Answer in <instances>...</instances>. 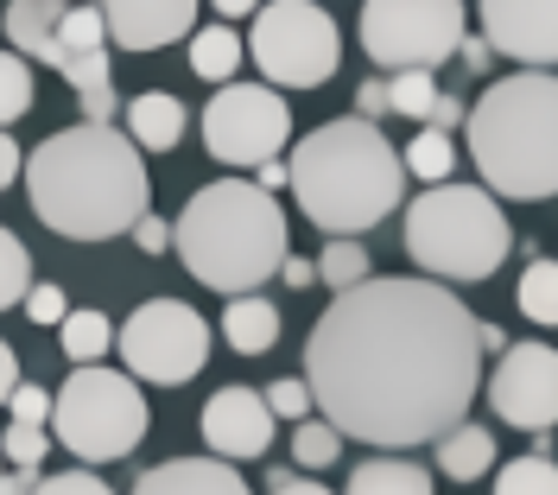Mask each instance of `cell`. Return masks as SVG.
<instances>
[{"label":"cell","mask_w":558,"mask_h":495,"mask_svg":"<svg viewBox=\"0 0 558 495\" xmlns=\"http://www.w3.org/2000/svg\"><path fill=\"white\" fill-rule=\"evenodd\" d=\"M305 382L343 438L413 451L470 420L483 324L445 280H368L337 292L305 337Z\"/></svg>","instance_id":"6da1fadb"},{"label":"cell","mask_w":558,"mask_h":495,"mask_svg":"<svg viewBox=\"0 0 558 495\" xmlns=\"http://www.w3.org/2000/svg\"><path fill=\"white\" fill-rule=\"evenodd\" d=\"M26 197L51 236L108 242L146 216L153 184H146L140 146L114 134V121H83V128H58L51 141L26 153Z\"/></svg>","instance_id":"7a4b0ae2"},{"label":"cell","mask_w":558,"mask_h":495,"mask_svg":"<svg viewBox=\"0 0 558 495\" xmlns=\"http://www.w3.org/2000/svg\"><path fill=\"white\" fill-rule=\"evenodd\" d=\"M292 204L324 236H362L407 204V159L375 121L343 114L292 146Z\"/></svg>","instance_id":"3957f363"},{"label":"cell","mask_w":558,"mask_h":495,"mask_svg":"<svg viewBox=\"0 0 558 495\" xmlns=\"http://www.w3.org/2000/svg\"><path fill=\"white\" fill-rule=\"evenodd\" d=\"M172 247L191 267V280L235 299V292H260L286 267L292 236H286V210L274 204V191L247 178H216L172 222Z\"/></svg>","instance_id":"277c9868"},{"label":"cell","mask_w":558,"mask_h":495,"mask_svg":"<svg viewBox=\"0 0 558 495\" xmlns=\"http://www.w3.org/2000/svg\"><path fill=\"white\" fill-rule=\"evenodd\" d=\"M470 159L495 197H558V76L514 71L470 102Z\"/></svg>","instance_id":"5b68a950"},{"label":"cell","mask_w":558,"mask_h":495,"mask_svg":"<svg viewBox=\"0 0 558 495\" xmlns=\"http://www.w3.org/2000/svg\"><path fill=\"white\" fill-rule=\"evenodd\" d=\"M514 247V229L495 204L488 184H432L407 204V254L418 261L425 280L476 286L488 280Z\"/></svg>","instance_id":"8992f818"},{"label":"cell","mask_w":558,"mask_h":495,"mask_svg":"<svg viewBox=\"0 0 558 495\" xmlns=\"http://www.w3.org/2000/svg\"><path fill=\"white\" fill-rule=\"evenodd\" d=\"M0 33L13 51H33L38 64L64 76L89 121H114V64H108L102 7H64V0H7Z\"/></svg>","instance_id":"52a82bcc"},{"label":"cell","mask_w":558,"mask_h":495,"mask_svg":"<svg viewBox=\"0 0 558 495\" xmlns=\"http://www.w3.org/2000/svg\"><path fill=\"white\" fill-rule=\"evenodd\" d=\"M51 438L83 463H114L146 438V394L134 375L83 362L51 400Z\"/></svg>","instance_id":"ba28073f"},{"label":"cell","mask_w":558,"mask_h":495,"mask_svg":"<svg viewBox=\"0 0 558 495\" xmlns=\"http://www.w3.org/2000/svg\"><path fill=\"white\" fill-rule=\"evenodd\" d=\"M247 58L260 64V83L274 89H317L343 64V33L317 0H260Z\"/></svg>","instance_id":"9c48e42d"},{"label":"cell","mask_w":558,"mask_h":495,"mask_svg":"<svg viewBox=\"0 0 558 495\" xmlns=\"http://www.w3.org/2000/svg\"><path fill=\"white\" fill-rule=\"evenodd\" d=\"M463 45V0H362V51L393 71H438Z\"/></svg>","instance_id":"30bf717a"},{"label":"cell","mask_w":558,"mask_h":495,"mask_svg":"<svg viewBox=\"0 0 558 495\" xmlns=\"http://www.w3.org/2000/svg\"><path fill=\"white\" fill-rule=\"evenodd\" d=\"M114 343H121V362H128L134 382L184 388L209 362V324L184 299H146V305H134V318L121 324Z\"/></svg>","instance_id":"8fae6325"},{"label":"cell","mask_w":558,"mask_h":495,"mask_svg":"<svg viewBox=\"0 0 558 495\" xmlns=\"http://www.w3.org/2000/svg\"><path fill=\"white\" fill-rule=\"evenodd\" d=\"M292 141V102L274 83H222L204 108V146L222 166H267Z\"/></svg>","instance_id":"7c38bea8"},{"label":"cell","mask_w":558,"mask_h":495,"mask_svg":"<svg viewBox=\"0 0 558 495\" xmlns=\"http://www.w3.org/2000/svg\"><path fill=\"white\" fill-rule=\"evenodd\" d=\"M488 407L508 425L546 438L558 425V350H546V343H508L501 369L488 375Z\"/></svg>","instance_id":"4fadbf2b"},{"label":"cell","mask_w":558,"mask_h":495,"mask_svg":"<svg viewBox=\"0 0 558 495\" xmlns=\"http://www.w3.org/2000/svg\"><path fill=\"white\" fill-rule=\"evenodd\" d=\"M483 7V38L526 71L558 64V0H476Z\"/></svg>","instance_id":"5bb4252c"},{"label":"cell","mask_w":558,"mask_h":495,"mask_svg":"<svg viewBox=\"0 0 558 495\" xmlns=\"http://www.w3.org/2000/svg\"><path fill=\"white\" fill-rule=\"evenodd\" d=\"M204 445L209 458H267L274 445V407L254 388H216L204 400Z\"/></svg>","instance_id":"9a60e30c"},{"label":"cell","mask_w":558,"mask_h":495,"mask_svg":"<svg viewBox=\"0 0 558 495\" xmlns=\"http://www.w3.org/2000/svg\"><path fill=\"white\" fill-rule=\"evenodd\" d=\"M197 7L204 0H102V20L121 51H166L197 33Z\"/></svg>","instance_id":"2e32d148"},{"label":"cell","mask_w":558,"mask_h":495,"mask_svg":"<svg viewBox=\"0 0 558 495\" xmlns=\"http://www.w3.org/2000/svg\"><path fill=\"white\" fill-rule=\"evenodd\" d=\"M134 495H254V490L229 458H172L159 470H146Z\"/></svg>","instance_id":"e0dca14e"},{"label":"cell","mask_w":558,"mask_h":495,"mask_svg":"<svg viewBox=\"0 0 558 495\" xmlns=\"http://www.w3.org/2000/svg\"><path fill=\"white\" fill-rule=\"evenodd\" d=\"M184 102H178L172 89H140L134 102H128V141L140 153H172L184 141Z\"/></svg>","instance_id":"ac0fdd59"},{"label":"cell","mask_w":558,"mask_h":495,"mask_svg":"<svg viewBox=\"0 0 558 495\" xmlns=\"http://www.w3.org/2000/svg\"><path fill=\"white\" fill-rule=\"evenodd\" d=\"M222 343L235 355H267L279 343V305H267L260 292H235V305L222 312Z\"/></svg>","instance_id":"d6986e66"},{"label":"cell","mask_w":558,"mask_h":495,"mask_svg":"<svg viewBox=\"0 0 558 495\" xmlns=\"http://www.w3.org/2000/svg\"><path fill=\"white\" fill-rule=\"evenodd\" d=\"M432 451H438V470L451 483H476V476L495 470V438H488V425H470V420H457L445 438H432Z\"/></svg>","instance_id":"ffe728a7"},{"label":"cell","mask_w":558,"mask_h":495,"mask_svg":"<svg viewBox=\"0 0 558 495\" xmlns=\"http://www.w3.org/2000/svg\"><path fill=\"white\" fill-rule=\"evenodd\" d=\"M343 495H432V470L413 458H368L349 470Z\"/></svg>","instance_id":"44dd1931"},{"label":"cell","mask_w":558,"mask_h":495,"mask_svg":"<svg viewBox=\"0 0 558 495\" xmlns=\"http://www.w3.org/2000/svg\"><path fill=\"white\" fill-rule=\"evenodd\" d=\"M242 38L229 33V26H197L191 33V71L204 76V83H229L235 76V64H242Z\"/></svg>","instance_id":"7402d4cb"},{"label":"cell","mask_w":558,"mask_h":495,"mask_svg":"<svg viewBox=\"0 0 558 495\" xmlns=\"http://www.w3.org/2000/svg\"><path fill=\"white\" fill-rule=\"evenodd\" d=\"M514 305L533 324H558V261H526L521 286H514Z\"/></svg>","instance_id":"603a6c76"},{"label":"cell","mask_w":558,"mask_h":495,"mask_svg":"<svg viewBox=\"0 0 558 495\" xmlns=\"http://www.w3.org/2000/svg\"><path fill=\"white\" fill-rule=\"evenodd\" d=\"M400 159H407V172H413V178H425V184H445V178H451V166H457V146H451V134H445V128H418L413 146H400Z\"/></svg>","instance_id":"cb8c5ba5"},{"label":"cell","mask_w":558,"mask_h":495,"mask_svg":"<svg viewBox=\"0 0 558 495\" xmlns=\"http://www.w3.org/2000/svg\"><path fill=\"white\" fill-rule=\"evenodd\" d=\"M438 96H445V89H438L432 71H393L387 76V102H393V114H407V121H418V128L432 121Z\"/></svg>","instance_id":"d4e9b609"},{"label":"cell","mask_w":558,"mask_h":495,"mask_svg":"<svg viewBox=\"0 0 558 495\" xmlns=\"http://www.w3.org/2000/svg\"><path fill=\"white\" fill-rule=\"evenodd\" d=\"M317 280L330 286V292H349V286H362V280H368V247L355 242V236H330L324 261H317Z\"/></svg>","instance_id":"484cf974"},{"label":"cell","mask_w":558,"mask_h":495,"mask_svg":"<svg viewBox=\"0 0 558 495\" xmlns=\"http://www.w3.org/2000/svg\"><path fill=\"white\" fill-rule=\"evenodd\" d=\"M495 495H558V463L546 458V451L501 463V470H495Z\"/></svg>","instance_id":"4316f807"},{"label":"cell","mask_w":558,"mask_h":495,"mask_svg":"<svg viewBox=\"0 0 558 495\" xmlns=\"http://www.w3.org/2000/svg\"><path fill=\"white\" fill-rule=\"evenodd\" d=\"M38 102L33 89V71H26V58L20 51H0V128H13V121H26Z\"/></svg>","instance_id":"83f0119b"},{"label":"cell","mask_w":558,"mask_h":495,"mask_svg":"<svg viewBox=\"0 0 558 495\" xmlns=\"http://www.w3.org/2000/svg\"><path fill=\"white\" fill-rule=\"evenodd\" d=\"M64 355L83 369V362H96V355H108V343H114V324L102 318V312H70L64 324Z\"/></svg>","instance_id":"f1b7e54d"},{"label":"cell","mask_w":558,"mask_h":495,"mask_svg":"<svg viewBox=\"0 0 558 495\" xmlns=\"http://www.w3.org/2000/svg\"><path fill=\"white\" fill-rule=\"evenodd\" d=\"M343 458V432L330 420H299L292 425V463H305V470H330V463Z\"/></svg>","instance_id":"f546056e"},{"label":"cell","mask_w":558,"mask_h":495,"mask_svg":"<svg viewBox=\"0 0 558 495\" xmlns=\"http://www.w3.org/2000/svg\"><path fill=\"white\" fill-rule=\"evenodd\" d=\"M26 292H33V247L13 229H0V312H13Z\"/></svg>","instance_id":"4dcf8cb0"},{"label":"cell","mask_w":558,"mask_h":495,"mask_svg":"<svg viewBox=\"0 0 558 495\" xmlns=\"http://www.w3.org/2000/svg\"><path fill=\"white\" fill-rule=\"evenodd\" d=\"M0 451H7V463H26V470H38V458L51 451V438H45V425H7V438H0Z\"/></svg>","instance_id":"1f68e13d"},{"label":"cell","mask_w":558,"mask_h":495,"mask_svg":"<svg viewBox=\"0 0 558 495\" xmlns=\"http://www.w3.org/2000/svg\"><path fill=\"white\" fill-rule=\"evenodd\" d=\"M267 407H274V420H312V382H274V388H267Z\"/></svg>","instance_id":"d6a6232c"},{"label":"cell","mask_w":558,"mask_h":495,"mask_svg":"<svg viewBox=\"0 0 558 495\" xmlns=\"http://www.w3.org/2000/svg\"><path fill=\"white\" fill-rule=\"evenodd\" d=\"M20 305H26V318H33V324H45V330L70 318V312H64V305H70V299H64V286H45V280H33V292H26Z\"/></svg>","instance_id":"836d02e7"},{"label":"cell","mask_w":558,"mask_h":495,"mask_svg":"<svg viewBox=\"0 0 558 495\" xmlns=\"http://www.w3.org/2000/svg\"><path fill=\"white\" fill-rule=\"evenodd\" d=\"M33 495H114V490H108L96 470H64V476H38Z\"/></svg>","instance_id":"e575fe53"},{"label":"cell","mask_w":558,"mask_h":495,"mask_svg":"<svg viewBox=\"0 0 558 495\" xmlns=\"http://www.w3.org/2000/svg\"><path fill=\"white\" fill-rule=\"evenodd\" d=\"M51 400H58L51 388L20 382V388H13V420H20V425H45V420H51Z\"/></svg>","instance_id":"d590c367"},{"label":"cell","mask_w":558,"mask_h":495,"mask_svg":"<svg viewBox=\"0 0 558 495\" xmlns=\"http://www.w3.org/2000/svg\"><path fill=\"white\" fill-rule=\"evenodd\" d=\"M128 236H134V242H140V254H166V247H172V229H166V222H159V216H153V210L140 216V222H134V229H128Z\"/></svg>","instance_id":"8d00e7d4"},{"label":"cell","mask_w":558,"mask_h":495,"mask_svg":"<svg viewBox=\"0 0 558 495\" xmlns=\"http://www.w3.org/2000/svg\"><path fill=\"white\" fill-rule=\"evenodd\" d=\"M355 114H362V121H381V114H393V102H387V83H381V76H368V83L355 89Z\"/></svg>","instance_id":"74e56055"},{"label":"cell","mask_w":558,"mask_h":495,"mask_svg":"<svg viewBox=\"0 0 558 495\" xmlns=\"http://www.w3.org/2000/svg\"><path fill=\"white\" fill-rule=\"evenodd\" d=\"M13 178H26V153L13 146V134H7V128H0V191H7Z\"/></svg>","instance_id":"f35d334b"},{"label":"cell","mask_w":558,"mask_h":495,"mask_svg":"<svg viewBox=\"0 0 558 495\" xmlns=\"http://www.w3.org/2000/svg\"><path fill=\"white\" fill-rule=\"evenodd\" d=\"M463 121H470V108L457 102V96H438V108H432L425 128H445V134H451V128H463Z\"/></svg>","instance_id":"ab89813d"},{"label":"cell","mask_w":558,"mask_h":495,"mask_svg":"<svg viewBox=\"0 0 558 495\" xmlns=\"http://www.w3.org/2000/svg\"><path fill=\"white\" fill-rule=\"evenodd\" d=\"M33 490H38V470H26V463L0 470V495H33Z\"/></svg>","instance_id":"60d3db41"},{"label":"cell","mask_w":558,"mask_h":495,"mask_svg":"<svg viewBox=\"0 0 558 495\" xmlns=\"http://www.w3.org/2000/svg\"><path fill=\"white\" fill-rule=\"evenodd\" d=\"M254 184H260V191H292V166H286V159H267V166H254Z\"/></svg>","instance_id":"b9f144b4"},{"label":"cell","mask_w":558,"mask_h":495,"mask_svg":"<svg viewBox=\"0 0 558 495\" xmlns=\"http://www.w3.org/2000/svg\"><path fill=\"white\" fill-rule=\"evenodd\" d=\"M13 388H20V355H13V343H0V407L13 400Z\"/></svg>","instance_id":"7bdbcfd3"},{"label":"cell","mask_w":558,"mask_h":495,"mask_svg":"<svg viewBox=\"0 0 558 495\" xmlns=\"http://www.w3.org/2000/svg\"><path fill=\"white\" fill-rule=\"evenodd\" d=\"M457 58H463L470 71H488V58H495V45H488V38H463V45H457Z\"/></svg>","instance_id":"ee69618b"},{"label":"cell","mask_w":558,"mask_h":495,"mask_svg":"<svg viewBox=\"0 0 558 495\" xmlns=\"http://www.w3.org/2000/svg\"><path fill=\"white\" fill-rule=\"evenodd\" d=\"M279 280H286V286H312V280H317V261H299V254H286Z\"/></svg>","instance_id":"f6af8a7d"},{"label":"cell","mask_w":558,"mask_h":495,"mask_svg":"<svg viewBox=\"0 0 558 495\" xmlns=\"http://www.w3.org/2000/svg\"><path fill=\"white\" fill-rule=\"evenodd\" d=\"M216 13L222 20H247V13H260V0H216Z\"/></svg>","instance_id":"bcb514c9"},{"label":"cell","mask_w":558,"mask_h":495,"mask_svg":"<svg viewBox=\"0 0 558 495\" xmlns=\"http://www.w3.org/2000/svg\"><path fill=\"white\" fill-rule=\"evenodd\" d=\"M274 495H330L324 483H299V476H286V483H274Z\"/></svg>","instance_id":"7dc6e473"},{"label":"cell","mask_w":558,"mask_h":495,"mask_svg":"<svg viewBox=\"0 0 558 495\" xmlns=\"http://www.w3.org/2000/svg\"><path fill=\"white\" fill-rule=\"evenodd\" d=\"M0 470H7V451H0Z\"/></svg>","instance_id":"c3c4849f"}]
</instances>
